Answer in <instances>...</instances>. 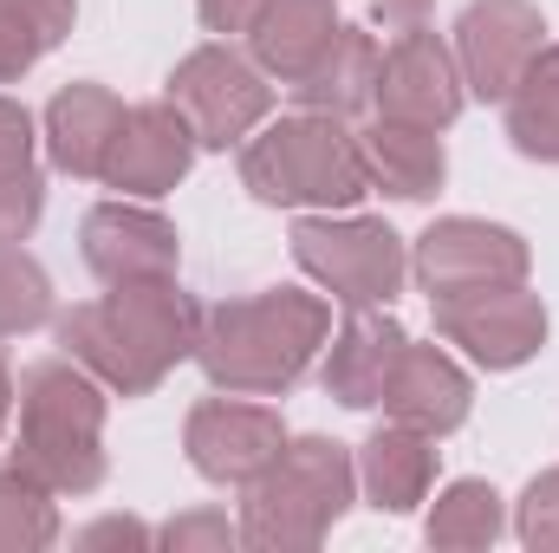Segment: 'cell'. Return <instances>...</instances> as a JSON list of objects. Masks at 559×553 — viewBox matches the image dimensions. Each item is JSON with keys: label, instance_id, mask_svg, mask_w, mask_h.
Segmentation results:
<instances>
[{"label": "cell", "instance_id": "6da1fadb", "mask_svg": "<svg viewBox=\"0 0 559 553\" xmlns=\"http://www.w3.org/2000/svg\"><path fill=\"white\" fill-rule=\"evenodd\" d=\"M195 339H202V313L176 293V280L118 286V293H105L92 306H72L59 319V345L124 398L163 385V372L176 358H189Z\"/></svg>", "mask_w": 559, "mask_h": 553}, {"label": "cell", "instance_id": "7a4b0ae2", "mask_svg": "<svg viewBox=\"0 0 559 553\" xmlns=\"http://www.w3.org/2000/svg\"><path fill=\"white\" fill-rule=\"evenodd\" d=\"M325 326H332V313L312 293H254V299L215 306L202 319L195 352H202L215 385L267 398L306 372V358L325 345Z\"/></svg>", "mask_w": 559, "mask_h": 553}, {"label": "cell", "instance_id": "3957f363", "mask_svg": "<svg viewBox=\"0 0 559 553\" xmlns=\"http://www.w3.org/2000/svg\"><path fill=\"white\" fill-rule=\"evenodd\" d=\"M241 183L261 196V202H319V209H345L371 189L365 176V156H358V138L338 131V118H286L267 138H254L241 150Z\"/></svg>", "mask_w": 559, "mask_h": 553}, {"label": "cell", "instance_id": "277c9868", "mask_svg": "<svg viewBox=\"0 0 559 553\" xmlns=\"http://www.w3.org/2000/svg\"><path fill=\"white\" fill-rule=\"evenodd\" d=\"M98 423L105 404L72 365H39L20 385V469L46 489H98L105 456H98Z\"/></svg>", "mask_w": 559, "mask_h": 553}, {"label": "cell", "instance_id": "5b68a950", "mask_svg": "<svg viewBox=\"0 0 559 553\" xmlns=\"http://www.w3.org/2000/svg\"><path fill=\"white\" fill-rule=\"evenodd\" d=\"M352 502V462L338 443H293L280 449L267 475H254L248 502V541L254 548H306L319 541Z\"/></svg>", "mask_w": 559, "mask_h": 553}, {"label": "cell", "instance_id": "8992f818", "mask_svg": "<svg viewBox=\"0 0 559 553\" xmlns=\"http://www.w3.org/2000/svg\"><path fill=\"white\" fill-rule=\"evenodd\" d=\"M293 255L352 313L391 299L397 280H404V242L384 222H299L293 228Z\"/></svg>", "mask_w": 559, "mask_h": 553}, {"label": "cell", "instance_id": "52a82bcc", "mask_svg": "<svg viewBox=\"0 0 559 553\" xmlns=\"http://www.w3.org/2000/svg\"><path fill=\"white\" fill-rule=\"evenodd\" d=\"M169 105L189 118L195 143L228 150V143H241L261 118H267L274 92L261 85V72H254L241 52H228V46H202V52H189V59L176 66V79H169Z\"/></svg>", "mask_w": 559, "mask_h": 553}, {"label": "cell", "instance_id": "ba28073f", "mask_svg": "<svg viewBox=\"0 0 559 553\" xmlns=\"http://www.w3.org/2000/svg\"><path fill=\"white\" fill-rule=\"evenodd\" d=\"M436 332L455 339L488 372H508V365L540 352L547 313H540L534 293H521V280L514 286H468V293H442L436 299Z\"/></svg>", "mask_w": 559, "mask_h": 553}, {"label": "cell", "instance_id": "9c48e42d", "mask_svg": "<svg viewBox=\"0 0 559 553\" xmlns=\"http://www.w3.org/2000/svg\"><path fill=\"white\" fill-rule=\"evenodd\" d=\"M417 274L429 299L442 293H468V286H514L527 280V242L488 222H436L417 242Z\"/></svg>", "mask_w": 559, "mask_h": 553}, {"label": "cell", "instance_id": "30bf717a", "mask_svg": "<svg viewBox=\"0 0 559 553\" xmlns=\"http://www.w3.org/2000/svg\"><path fill=\"white\" fill-rule=\"evenodd\" d=\"M540 13L527 0H475L455 26V46H462V79L468 92L481 98H508L521 85V72L534 66L540 52Z\"/></svg>", "mask_w": 559, "mask_h": 553}, {"label": "cell", "instance_id": "8fae6325", "mask_svg": "<svg viewBox=\"0 0 559 553\" xmlns=\"http://www.w3.org/2000/svg\"><path fill=\"white\" fill-rule=\"evenodd\" d=\"M378 105H384V118H404V125H423V131L455 125V111H462V79H455V59L442 52L436 33L404 26V39H397V46L384 52V66H378Z\"/></svg>", "mask_w": 559, "mask_h": 553}, {"label": "cell", "instance_id": "7c38bea8", "mask_svg": "<svg viewBox=\"0 0 559 553\" xmlns=\"http://www.w3.org/2000/svg\"><path fill=\"white\" fill-rule=\"evenodd\" d=\"M280 449H286V430L261 404L209 398V404H195V416H189V456L215 482H254V475H267L280 462Z\"/></svg>", "mask_w": 559, "mask_h": 553}, {"label": "cell", "instance_id": "4fadbf2b", "mask_svg": "<svg viewBox=\"0 0 559 553\" xmlns=\"http://www.w3.org/2000/svg\"><path fill=\"white\" fill-rule=\"evenodd\" d=\"M189 156H195L189 118H182L169 98H163V105H138V111H124V125H118V138H111L105 183H111V189H131V196H163V189L182 183Z\"/></svg>", "mask_w": 559, "mask_h": 553}, {"label": "cell", "instance_id": "5bb4252c", "mask_svg": "<svg viewBox=\"0 0 559 553\" xmlns=\"http://www.w3.org/2000/svg\"><path fill=\"white\" fill-rule=\"evenodd\" d=\"M85 261L105 286H143V280H176V228L150 209L105 202L85 215Z\"/></svg>", "mask_w": 559, "mask_h": 553}, {"label": "cell", "instance_id": "9a60e30c", "mask_svg": "<svg viewBox=\"0 0 559 553\" xmlns=\"http://www.w3.org/2000/svg\"><path fill=\"white\" fill-rule=\"evenodd\" d=\"M404 326L397 319H384V313H352V326L338 332V345H332V358H325V391L338 398V404H352V411H365V404H384V385H391V372H397V358H404Z\"/></svg>", "mask_w": 559, "mask_h": 553}, {"label": "cell", "instance_id": "2e32d148", "mask_svg": "<svg viewBox=\"0 0 559 553\" xmlns=\"http://www.w3.org/2000/svg\"><path fill=\"white\" fill-rule=\"evenodd\" d=\"M378 46H371V33H358V26H338L332 33V46L293 79V98L306 105V111H319V118H358L371 98H378Z\"/></svg>", "mask_w": 559, "mask_h": 553}, {"label": "cell", "instance_id": "e0dca14e", "mask_svg": "<svg viewBox=\"0 0 559 553\" xmlns=\"http://www.w3.org/2000/svg\"><path fill=\"white\" fill-rule=\"evenodd\" d=\"M384 411L411 423L423 436H442L468 416V378L436 352V345H404L391 385H384Z\"/></svg>", "mask_w": 559, "mask_h": 553}, {"label": "cell", "instance_id": "ac0fdd59", "mask_svg": "<svg viewBox=\"0 0 559 553\" xmlns=\"http://www.w3.org/2000/svg\"><path fill=\"white\" fill-rule=\"evenodd\" d=\"M118 125H124V105H118L105 85H72V92H59L52 111H46L52 163L72 169V176H105V156H111Z\"/></svg>", "mask_w": 559, "mask_h": 553}, {"label": "cell", "instance_id": "d6986e66", "mask_svg": "<svg viewBox=\"0 0 559 553\" xmlns=\"http://www.w3.org/2000/svg\"><path fill=\"white\" fill-rule=\"evenodd\" d=\"M358 156H365V176L404 202H423L442 189V143L423 125H404V118H378L365 138H358Z\"/></svg>", "mask_w": 559, "mask_h": 553}, {"label": "cell", "instance_id": "ffe728a7", "mask_svg": "<svg viewBox=\"0 0 559 553\" xmlns=\"http://www.w3.org/2000/svg\"><path fill=\"white\" fill-rule=\"evenodd\" d=\"M248 33H254V59L293 85V79L332 46L338 13H332V0H267Z\"/></svg>", "mask_w": 559, "mask_h": 553}, {"label": "cell", "instance_id": "44dd1931", "mask_svg": "<svg viewBox=\"0 0 559 553\" xmlns=\"http://www.w3.org/2000/svg\"><path fill=\"white\" fill-rule=\"evenodd\" d=\"M429 475H436V449H429V436L411 430V423L378 430V436L365 443V489H371L378 508H391V515L417 508L423 489H429Z\"/></svg>", "mask_w": 559, "mask_h": 553}, {"label": "cell", "instance_id": "7402d4cb", "mask_svg": "<svg viewBox=\"0 0 559 553\" xmlns=\"http://www.w3.org/2000/svg\"><path fill=\"white\" fill-rule=\"evenodd\" d=\"M508 138L540 163H559V46H540L508 92Z\"/></svg>", "mask_w": 559, "mask_h": 553}, {"label": "cell", "instance_id": "603a6c76", "mask_svg": "<svg viewBox=\"0 0 559 553\" xmlns=\"http://www.w3.org/2000/svg\"><path fill=\"white\" fill-rule=\"evenodd\" d=\"M72 0H0V85L72 33Z\"/></svg>", "mask_w": 559, "mask_h": 553}, {"label": "cell", "instance_id": "cb8c5ba5", "mask_svg": "<svg viewBox=\"0 0 559 553\" xmlns=\"http://www.w3.org/2000/svg\"><path fill=\"white\" fill-rule=\"evenodd\" d=\"M495 528H501L495 489H481V482H455V489L442 495L436 521H429V541H436V548H488Z\"/></svg>", "mask_w": 559, "mask_h": 553}, {"label": "cell", "instance_id": "d4e9b609", "mask_svg": "<svg viewBox=\"0 0 559 553\" xmlns=\"http://www.w3.org/2000/svg\"><path fill=\"white\" fill-rule=\"evenodd\" d=\"M46 274L13 248V242H0V332H26V326H39L46 319Z\"/></svg>", "mask_w": 559, "mask_h": 553}, {"label": "cell", "instance_id": "484cf974", "mask_svg": "<svg viewBox=\"0 0 559 553\" xmlns=\"http://www.w3.org/2000/svg\"><path fill=\"white\" fill-rule=\"evenodd\" d=\"M46 482H33L26 469L0 475V548H26V541H52V508L39 495Z\"/></svg>", "mask_w": 559, "mask_h": 553}, {"label": "cell", "instance_id": "4316f807", "mask_svg": "<svg viewBox=\"0 0 559 553\" xmlns=\"http://www.w3.org/2000/svg\"><path fill=\"white\" fill-rule=\"evenodd\" d=\"M39 202H46L39 176H33V169H7V176H0V242H20V235L39 222Z\"/></svg>", "mask_w": 559, "mask_h": 553}, {"label": "cell", "instance_id": "83f0119b", "mask_svg": "<svg viewBox=\"0 0 559 553\" xmlns=\"http://www.w3.org/2000/svg\"><path fill=\"white\" fill-rule=\"evenodd\" d=\"M521 534L534 548H559V475L527 489V508H521Z\"/></svg>", "mask_w": 559, "mask_h": 553}, {"label": "cell", "instance_id": "f1b7e54d", "mask_svg": "<svg viewBox=\"0 0 559 553\" xmlns=\"http://www.w3.org/2000/svg\"><path fill=\"white\" fill-rule=\"evenodd\" d=\"M7 169H33V125H26L20 105L0 98V176Z\"/></svg>", "mask_w": 559, "mask_h": 553}, {"label": "cell", "instance_id": "f546056e", "mask_svg": "<svg viewBox=\"0 0 559 553\" xmlns=\"http://www.w3.org/2000/svg\"><path fill=\"white\" fill-rule=\"evenodd\" d=\"M195 7H202V26L209 33H248L267 0H195Z\"/></svg>", "mask_w": 559, "mask_h": 553}, {"label": "cell", "instance_id": "4dcf8cb0", "mask_svg": "<svg viewBox=\"0 0 559 553\" xmlns=\"http://www.w3.org/2000/svg\"><path fill=\"white\" fill-rule=\"evenodd\" d=\"M182 541H228V521H209V515L176 521V528H169V548H182Z\"/></svg>", "mask_w": 559, "mask_h": 553}, {"label": "cell", "instance_id": "1f68e13d", "mask_svg": "<svg viewBox=\"0 0 559 553\" xmlns=\"http://www.w3.org/2000/svg\"><path fill=\"white\" fill-rule=\"evenodd\" d=\"M423 7H429V0H378V13H384L391 26H417Z\"/></svg>", "mask_w": 559, "mask_h": 553}, {"label": "cell", "instance_id": "d6a6232c", "mask_svg": "<svg viewBox=\"0 0 559 553\" xmlns=\"http://www.w3.org/2000/svg\"><path fill=\"white\" fill-rule=\"evenodd\" d=\"M85 541H138V528H118V521H105V528H92Z\"/></svg>", "mask_w": 559, "mask_h": 553}, {"label": "cell", "instance_id": "836d02e7", "mask_svg": "<svg viewBox=\"0 0 559 553\" xmlns=\"http://www.w3.org/2000/svg\"><path fill=\"white\" fill-rule=\"evenodd\" d=\"M0 416H7V372H0Z\"/></svg>", "mask_w": 559, "mask_h": 553}]
</instances>
